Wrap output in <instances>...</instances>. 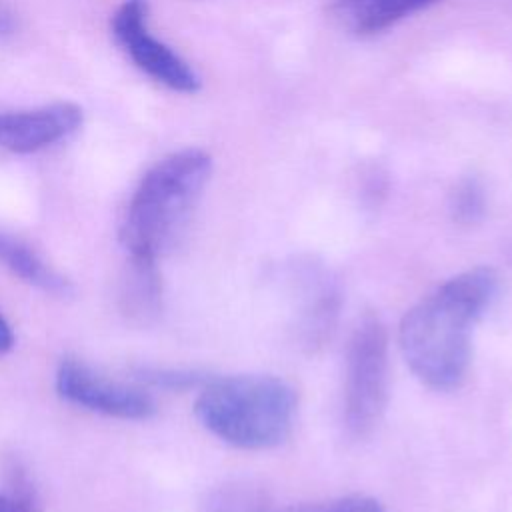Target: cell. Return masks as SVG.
Masks as SVG:
<instances>
[{
    "mask_svg": "<svg viewBox=\"0 0 512 512\" xmlns=\"http://www.w3.org/2000/svg\"><path fill=\"white\" fill-rule=\"evenodd\" d=\"M498 286L500 278L492 268H470L436 286L404 314L400 350L422 384L448 392L464 382L474 328L494 302Z\"/></svg>",
    "mask_w": 512,
    "mask_h": 512,
    "instance_id": "6da1fadb",
    "label": "cell"
},
{
    "mask_svg": "<svg viewBox=\"0 0 512 512\" xmlns=\"http://www.w3.org/2000/svg\"><path fill=\"white\" fill-rule=\"evenodd\" d=\"M212 176L202 148H180L152 164L136 184L120 220L118 240L128 256L162 258L182 238Z\"/></svg>",
    "mask_w": 512,
    "mask_h": 512,
    "instance_id": "7a4b0ae2",
    "label": "cell"
},
{
    "mask_svg": "<svg viewBox=\"0 0 512 512\" xmlns=\"http://www.w3.org/2000/svg\"><path fill=\"white\" fill-rule=\"evenodd\" d=\"M296 406V392L286 380L236 374L208 378L198 388L194 414L218 440L242 450H266L290 436Z\"/></svg>",
    "mask_w": 512,
    "mask_h": 512,
    "instance_id": "3957f363",
    "label": "cell"
},
{
    "mask_svg": "<svg viewBox=\"0 0 512 512\" xmlns=\"http://www.w3.org/2000/svg\"><path fill=\"white\" fill-rule=\"evenodd\" d=\"M388 332L382 320L366 314L354 328L344 370L342 420L346 432L360 440L380 424L388 404Z\"/></svg>",
    "mask_w": 512,
    "mask_h": 512,
    "instance_id": "277c9868",
    "label": "cell"
},
{
    "mask_svg": "<svg viewBox=\"0 0 512 512\" xmlns=\"http://www.w3.org/2000/svg\"><path fill=\"white\" fill-rule=\"evenodd\" d=\"M280 280L296 344L306 352L320 350L332 338L340 318L342 286L338 276L324 262L298 256L280 268Z\"/></svg>",
    "mask_w": 512,
    "mask_h": 512,
    "instance_id": "5b68a950",
    "label": "cell"
},
{
    "mask_svg": "<svg viewBox=\"0 0 512 512\" xmlns=\"http://www.w3.org/2000/svg\"><path fill=\"white\" fill-rule=\"evenodd\" d=\"M56 394L78 408L118 420H150L156 400L144 386L102 374L80 358L64 356L54 372Z\"/></svg>",
    "mask_w": 512,
    "mask_h": 512,
    "instance_id": "8992f818",
    "label": "cell"
},
{
    "mask_svg": "<svg viewBox=\"0 0 512 512\" xmlns=\"http://www.w3.org/2000/svg\"><path fill=\"white\" fill-rule=\"evenodd\" d=\"M148 2L124 0L112 14V36L126 56L158 84L180 94L200 88L196 70L166 42L158 40L148 26Z\"/></svg>",
    "mask_w": 512,
    "mask_h": 512,
    "instance_id": "52a82bcc",
    "label": "cell"
},
{
    "mask_svg": "<svg viewBox=\"0 0 512 512\" xmlns=\"http://www.w3.org/2000/svg\"><path fill=\"white\" fill-rule=\"evenodd\" d=\"M84 112L74 102H52L38 108H0V148L32 154L50 148L80 130Z\"/></svg>",
    "mask_w": 512,
    "mask_h": 512,
    "instance_id": "ba28073f",
    "label": "cell"
},
{
    "mask_svg": "<svg viewBox=\"0 0 512 512\" xmlns=\"http://www.w3.org/2000/svg\"><path fill=\"white\" fill-rule=\"evenodd\" d=\"M438 0H332L330 12L338 24L360 38L376 36L408 16L428 10Z\"/></svg>",
    "mask_w": 512,
    "mask_h": 512,
    "instance_id": "9c48e42d",
    "label": "cell"
},
{
    "mask_svg": "<svg viewBox=\"0 0 512 512\" xmlns=\"http://www.w3.org/2000/svg\"><path fill=\"white\" fill-rule=\"evenodd\" d=\"M118 302L122 314L138 324L152 322L162 310V276L158 260L128 256L120 278Z\"/></svg>",
    "mask_w": 512,
    "mask_h": 512,
    "instance_id": "30bf717a",
    "label": "cell"
},
{
    "mask_svg": "<svg viewBox=\"0 0 512 512\" xmlns=\"http://www.w3.org/2000/svg\"><path fill=\"white\" fill-rule=\"evenodd\" d=\"M0 266L24 284L52 296H70L72 282L24 240L0 232Z\"/></svg>",
    "mask_w": 512,
    "mask_h": 512,
    "instance_id": "8fae6325",
    "label": "cell"
},
{
    "mask_svg": "<svg viewBox=\"0 0 512 512\" xmlns=\"http://www.w3.org/2000/svg\"><path fill=\"white\" fill-rule=\"evenodd\" d=\"M202 512H274L268 492L254 482H230L210 494Z\"/></svg>",
    "mask_w": 512,
    "mask_h": 512,
    "instance_id": "7c38bea8",
    "label": "cell"
},
{
    "mask_svg": "<svg viewBox=\"0 0 512 512\" xmlns=\"http://www.w3.org/2000/svg\"><path fill=\"white\" fill-rule=\"evenodd\" d=\"M210 376L192 368H172V366H138L132 380L146 390L164 392H186L198 390Z\"/></svg>",
    "mask_w": 512,
    "mask_h": 512,
    "instance_id": "4fadbf2b",
    "label": "cell"
},
{
    "mask_svg": "<svg viewBox=\"0 0 512 512\" xmlns=\"http://www.w3.org/2000/svg\"><path fill=\"white\" fill-rule=\"evenodd\" d=\"M450 216L460 226H476L486 214V190L480 178L464 176L460 178L448 200Z\"/></svg>",
    "mask_w": 512,
    "mask_h": 512,
    "instance_id": "5bb4252c",
    "label": "cell"
},
{
    "mask_svg": "<svg viewBox=\"0 0 512 512\" xmlns=\"http://www.w3.org/2000/svg\"><path fill=\"white\" fill-rule=\"evenodd\" d=\"M0 512H40L32 482L18 464L8 468L6 484L0 488Z\"/></svg>",
    "mask_w": 512,
    "mask_h": 512,
    "instance_id": "9a60e30c",
    "label": "cell"
},
{
    "mask_svg": "<svg viewBox=\"0 0 512 512\" xmlns=\"http://www.w3.org/2000/svg\"><path fill=\"white\" fill-rule=\"evenodd\" d=\"M284 512H386L382 504L370 496H342L326 502H310L286 508Z\"/></svg>",
    "mask_w": 512,
    "mask_h": 512,
    "instance_id": "2e32d148",
    "label": "cell"
},
{
    "mask_svg": "<svg viewBox=\"0 0 512 512\" xmlns=\"http://www.w3.org/2000/svg\"><path fill=\"white\" fill-rule=\"evenodd\" d=\"M14 342H16L14 330H12L10 322L6 320V316H4L2 310H0V356L6 354V352H10V350L14 348Z\"/></svg>",
    "mask_w": 512,
    "mask_h": 512,
    "instance_id": "e0dca14e",
    "label": "cell"
},
{
    "mask_svg": "<svg viewBox=\"0 0 512 512\" xmlns=\"http://www.w3.org/2000/svg\"><path fill=\"white\" fill-rule=\"evenodd\" d=\"M14 30V14L4 0H0V36H6Z\"/></svg>",
    "mask_w": 512,
    "mask_h": 512,
    "instance_id": "ac0fdd59",
    "label": "cell"
},
{
    "mask_svg": "<svg viewBox=\"0 0 512 512\" xmlns=\"http://www.w3.org/2000/svg\"><path fill=\"white\" fill-rule=\"evenodd\" d=\"M508 260L512 262V242H510V246H508Z\"/></svg>",
    "mask_w": 512,
    "mask_h": 512,
    "instance_id": "d6986e66",
    "label": "cell"
}]
</instances>
